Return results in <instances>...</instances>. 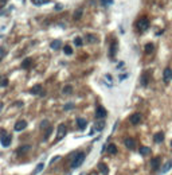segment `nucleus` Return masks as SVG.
Wrapping results in <instances>:
<instances>
[{"instance_id": "8", "label": "nucleus", "mask_w": 172, "mask_h": 175, "mask_svg": "<svg viewBox=\"0 0 172 175\" xmlns=\"http://www.w3.org/2000/svg\"><path fill=\"white\" fill-rule=\"evenodd\" d=\"M106 109L104 108V106H97L96 109V117L97 119H104V117H106Z\"/></svg>"}, {"instance_id": "18", "label": "nucleus", "mask_w": 172, "mask_h": 175, "mask_svg": "<svg viewBox=\"0 0 172 175\" xmlns=\"http://www.w3.org/2000/svg\"><path fill=\"white\" fill-rule=\"evenodd\" d=\"M62 47V42L59 41V39H57V41L51 42V49L53 50H59Z\"/></svg>"}, {"instance_id": "32", "label": "nucleus", "mask_w": 172, "mask_h": 175, "mask_svg": "<svg viewBox=\"0 0 172 175\" xmlns=\"http://www.w3.org/2000/svg\"><path fill=\"white\" fill-rule=\"evenodd\" d=\"M141 85H143V86L148 85V77L147 76H143V78H141Z\"/></svg>"}, {"instance_id": "37", "label": "nucleus", "mask_w": 172, "mask_h": 175, "mask_svg": "<svg viewBox=\"0 0 172 175\" xmlns=\"http://www.w3.org/2000/svg\"><path fill=\"white\" fill-rule=\"evenodd\" d=\"M6 3H7V0H0V8H3L6 6Z\"/></svg>"}, {"instance_id": "28", "label": "nucleus", "mask_w": 172, "mask_h": 175, "mask_svg": "<svg viewBox=\"0 0 172 175\" xmlns=\"http://www.w3.org/2000/svg\"><path fill=\"white\" fill-rule=\"evenodd\" d=\"M43 168H44V164H43V163H39L38 166H36V168L34 170V172H32V175H36L39 171H42V170H43Z\"/></svg>"}, {"instance_id": "2", "label": "nucleus", "mask_w": 172, "mask_h": 175, "mask_svg": "<svg viewBox=\"0 0 172 175\" xmlns=\"http://www.w3.org/2000/svg\"><path fill=\"white\" fill-rule=\"evenodd\" d=\"M85 152H79V154L75 155V158H74V160L71 162V168H78V167L82 166V163H83L85 160Z\"/></svg>"}, {"instance_id": "40", "label": "nucleus", "mask_w": 172, "mask_h": 175, "mask_svg": "<svg viewBox=\"0 0 172 175\" xmlns=\"http://www.w3.org/2000/svg\"><path fill=\"white\" fill-rule=\"evenodd\" d=\"M171 147H172V141H171Z\"/></svg>"}, {"instance_id": "23", "label": "nucleus", "mask_w": 172, "mask_h": 175, "mask_svg": "<svg viewBox=\"0 0 172 175\" xmlns=\"http://www.w3.org/2000/svg\"><path fill=\"white\" fill-rule=\"evenodd\" d=\"M82 14H83V9L82 8H78L77 9L75 12H74V20H79V19H81V16H82Z\"/></svg>"}, {"instance_id": "6", "label": "nucleus", "mask_w": 172, "mask_h": 175, "mask_svg": "<svg viewBox=\"0 0 172 175\" xmlns=\"http://www.w3.org/2000/svg\"><path fill=\"white\" fill-rule=\"evenodd\" d=\"M171 79H172V69L167 67V69H164V71H163V81L165 82V84H169Z\"/></svg>"}, {"instance_id": "7", "label": "nucleus", "mask_w": 172, "mask_h": 175, "mask_svg": "<svg viewBox=\"0 0 172 175\" xmlns=\"http://www.w3.org/2000/svg\"><path fill=\"white\" fill-rule=\"evenodd\" d=\"M26 127H27V121L26 120H19L16 124H15V131L16 132H20V131H23V129H26Z\"/></svg>"}, {"instance_id": "27", "label": "nucleus", "mask_w": 172, "mask_h": 175, "mask_svg": "<svg viewBox=\"0 0 172 175\" xmlns=\"http://www.w3.org/2000/svg\"><path fill=\"white\" fill-rule=\"evenodd\" d=\"M86 38H88V42H90V43H96V42L98 41L96 35H91V34H88L86 35Z\"/></svg>"}, {"instance_id": "25", "label": "nucleus", "mask_w": 172, "mask_h": 175, "mask_svg": "<svg viewBox=\"0 0 172 175\" xmlns=\"http://www.w3.org/2000/svg\"><path fill=\"white\" fill-rule=\"evenodd\" d=\"M71 92H73V86H71V85H66V86L62 89V93L63 94H71Z\"/></svg>"}, {"instance_id": "9", "label": "nucleus", "mask_w": 172, "mask_h": 175, "mask_svg": "<svg viewBox=\"0 0 172 175\" xmlns=\"http://www.w3.org/2000/svg\"><path fill=\"white\" fill-rule=\"evenodd\" d=\"M30 93H31V94H41V96H43L44 92L42 90L41 85H35V86H32L31 89H30Z\"/></svg>"}, {"instance_id": "16", "label": "nucleus", "mask_w": 172, "mask_h": 175, "mask_svg": "<svg viewBox=\"0 0 172 175\" xmlns=\"http://www.w3.org/2000/svg\"><path fill=\"white\" fill-rule=\"evenodd\" d=\"M104 127H105V122L102 121H98V122H96V125H94V129L93 131H91V133H93L94 131H102V129H104Z\"/></svg>"}, {"instance_id": "13", "label": "nucleus", "mask_w": 172, "mask_h": 175, "mask_svg": "<svg viewBox=\"0 0 172 175\" xmlns=\"http://www.w3.org/2000/svg\"><path fill=\"white\" fill-rule=\"evenodd\" d=\"M153 141L155 143H163L164 141V133L163 132H157V133L153 136Z\"/></svg>"}, {"instance_id": "33", "label": "nucleus", "mask_w": 172, "mask_h": 175, "mask_svg": "<svg viewBox=\"0 0 172 175\" xmlns=\"http://www.w3.org/2000/svg\"><path fill=\"white\" fill-rule=\"evenodd\" d=\"M4 55H6V50H4L3 47H0V62H1V59L4 58Z\"/></svg>"}, {"instance_id": "12", "label": "nucleus", "mask_w": 172, "mask_h": 175, "mask_svg": "<svg viewBox=\"0 0 172 175\" xmlns=\"http://www.w3.org/2000/svg\"><path fill=\"white\" fill-rule=\"evenodd\" d=\"M77 125H78L79 129H85L86 125H88V121L85 119H82V117H79V119H77Z\"/></svg>"}, {"instance_id": "36", "label": "nucleus", "mask_w": 172, "mask_h": 175, "mask_svg": "<svg viewBox=\"0 0 172 175\" xmlns=\"http://www.w3.org/2000/svg\"><path fill=\"white\" fill-rule=\"evenodd\" d=\"M0 85H1V86H7V85H8V79L4 78L3 81H1V84H0Z\"/></svg>"}, {"instance_id": "20", "label": "nucleus", "mask_w": 172, "mask_h": 175, "mask_svg": "<svg viewBox=\"0 0 172 175\" xmlns=\"http://www.w3.org/2000/svg\"><path fill=\"white\" fill-rule=\"evenodd\" d=\"M153 43H147L145 47H144V51H145V54H151V52H153Z\"/></svg>"}, {"instance_id": "19", "label": "nucleus", "mask_w": 172, "mask_h": 175, "mask_svg": "<svg viewBox=\"0 0 172 175\" xmlns=\"http://www.w3.org/2000/svg\"><path fill=\"white\" fill-rule=\"evenodd\" d=\"M32 63V59L31 58H26L23 62H22V69H28Z\"/></svg>"}, {"instance_id": "31", "label": "nucleus", "mask_w": 172, "mask_h": 175, "mask_svg": "<svg viewBox=\"0 0 172 175\" xmlns=\"http://www.w3.org/2000/svg\"><path fill=\"white\" fill-rule=\"evenodd\" d=\"M41 128L42 129H44V128H49V121H47V120H43V121L41 122Z\"/></svg>"}, {"instance_id": "29", "label": "nucleus", "mask_w": 172, "mask_h": 175, "mask_svg": "<svg viewBox=\"0 0 172 175\" xmlns=\"http://www.w3.org/2000/svg\"><path fill=\"white\" fill-rule=\"evenodd\" d=\"M51 132H53V128H51V127H49V128L46 129V132H44L43 139H44V140H49V137H50V135H51Z\"/></svg>"}, {"instance_id": "22", "label": "nucleus", "mask_w": 172, "mask_h": 175, "mask_svg": "<svg viewBox=\"0 0 172 175\" xmlns=\"http://www.w3.org/2000/svg\"><path fill=\"white\" fill-rule=\"evenodd\" d=\"M30 148H31V147H30V146H23V147H19V148L16 149V152H18V155L26 154V151H30Z\"/></svg>"}, {"instance_id": "35", "label": "nucleus", "mask_w": 172, "mask_h": 175, "mask_svg": "<svg viewBox=\"0 0 172 175\" xmlns=\"http://www.w3.org/2000/svg\"><path fill=\"white\" fill-rule=\"evenodd\" d=\"M74 44H75V46H82V39L81 38H75L74 39Z\"/></svg>"}, {"instance_id": "30", "label": "nucleus", "mask_w": 172, "mask_h": 175, "mask_svg": "<svg viewBox=\"0 0 172 175\" xmlns=\"http://www.w3.org/2000/svg\"><path fill=\"white\" fill-rule=\"evenodd\" d=\"M63 51H65V54H66V55H71V54H73V49H71L70 46H65Z\"/></svg>"}, {"instance_id": "34", "label": "nucleus", "mask_w": 172, "mask_h": 175, "mask_svg": "<svg viewBox=\"0 0 172 175\" xmlns=\"http://www.w3.org/2000/svg\"><path fill=\"white\" fill-rule=\"evenodd\" d=\"M74 108V104H71V102H70V104H66V105H65V111H70V109H73Z\"/></svg>"}, {"instance_id": "39", "label": "nucleus", "mask_w": 172, "mask_h": 175, "mask_svg": "<svg viewBox=\"0 0 172 175\" xmlns=\"http://www.w3.org/2000/svg\"><path fill=\"white\" fill-rule=\"evenodd\" d=\"M57 9H62V6H61V4H57Z\"/></svg>"}, {"instance_id": "4", "label": "nucleus", "mask_w": 172, "mask_h": 175, "mask_svg": "<svg viewBox=\"0 0 172 175\" xmlns=\"http://www.w3.org/2000/svg\"><path fill=\"white\" fill-rule=\"evenodd\" d=\"M67 132V128L65 124H59L58 125V132H57V141H59L61 139H63L65 135H66Z\"/></svg>"}, {"instance_id": "24", "label": "nucleus", "mask_w": 172, "mask_h": 175, "mask_svg": "<svg viewBox=\"0 0 172 175\" xmlns=\"http://www.w3.org/2000/svg\"><path fill=\"white\" fill-rule=\"evenodd\" d=\"M31 3L34 6H43V4L50 3V0H31Z\"/></svg>"}, {"instance_id": "21", "label": "nucleus", "mask_w": 172, "mask_h": 175, "mask_svg": "<svg viewBox=\"0 0 172 175\" xmlns=\"http://www.w3.org/2000/svg\"><path fill=\"white\" fill-rule=\"evenodd\" d=\"M172 168V160H169L168 162V163H167V164H164V166H163V168H161V174H165V172L167 171H169V170H171Z\"/></svg>"}, {"instance_id": "10", "label": "nucleus", "mask_w": 172, "mask_h": 175, "mask_svg": "<svg viewBox=\"0 0 172 175\" xmlns=\"http://www.w3.org/2000/svg\"><path fill=\"white\" fill-rule=\"evenodd\" d=\"M124 144H125L126 148H129V149H134V147H136V141H134L132 137H126V139L124 140Z\"/></svg>"}, {"instance_id": "17", "label": "nucleus", "mask_w": 172, "mask_h": 175, "mask_svg": "<svg viewBox=\"0 0 172 175\" xmlns=\"http://www.w3.org/2000/svg\"><path fill=\"white\" fill-rule=\"evenodd\" d=\"M139 151H140V154L143 155V156H148L149 154H151V148H149V147H140V149H139Z\"/></svg>"}, {"instance_id": "15", "label": "nucleus", "mask_w": 172, "mask_h": 175, "mask_svg": "<svg viewBox=\"0 0 172 175\" xmlns=\"http://www.w3.org/2000/svg\"><path fill=\"white\" fill-rule=\"evenodd\" d=\"M116 51H117V42L113 41L110 44V51H109V55L110 57H114L116 55Z\"/></svg>"}, {"instance_id": "3", "label": "nucleus", "mask_w": 172, "mask_h": 175, "mask_svg": "<svg viewBox=\"0 0 172 175\" xmlns=\"http://www.w3.org/2000/svg\"><path fill=\"white\" fill-rule=\"evenodd\" d=\"M11 140H12V136L11 135H7L4 129H1L0 132V141H1V146L3 147H8L11 144Z\"/></svg>"}, {"instance_id": "1", "label": "nucleus", "mask_w": 172, "mask_h": 175, "mask_svg": "<svg viewBox=\"0 0 172 175\" xmlns=\"http://www.w3.org/2000/svg\"><path fill=\"white\" fill-rule=\"evenodd\" d=\"M136 27L140 32H145L149 28V20L147 19V18H140L136 23Z\"/></svg>"}, {"instance_id": "38", "label": "nucleus", "mask_w": 172, "mask_h": 175, "mask_svg": "<svg viewBox=\"0 0 172 175\" xmlns=\"http://www.w3.org/2000/svg\"><path fill=\"white\" fill-rule=\"evenodd\" d=\"M58 159H59V156H55V158H53V159H51V163H54V162H55V160H58Z\"/></svg>"}, {"instance_id": "5", "label": "nucleus", "mask_w": 172, "mask_h": 175, "mask_svg": "<svg viewBox=\"0 0 172 175\" xmlns=\"http://www.w3.org/2000/svg\"><path fill=\"white\" fill-rule=\"evenodd\" d=\"M141 120H143V116H141V113H133L131 117H129V121H131V124H133V125L140 124Z\"/></svg>"}, {"instance_id": "26", "label": "nucleus", "mask_w": 172, "mask_h": 175, "mask_svg": "<svg viewBox=\"0 0 172 175\" xmlns=\"http://www.w3.org/2000/svg\"><path fill=\"white\" fill-rule=\"evenodd\" d=\"M108 152L110 155H116L117 154V147L114 146V144H109L108 146Z\"/></svg>"}, {"instance_id": "11", "label": "nucleus", "mask_w": 172, "mask_h": 175, "mask_svg": "<svg viewBox=\"0 0 172 175\" xmlns=\"http://www.w3.org/2000/svg\"><path fill=\"white\" fill-rule=\"evenodd\" d=\"M98 170H99V172H101L102 175H108L109 174V167L106 166L105 163H99L98 164Z\"/></svg>"}, {"instance_id": "14", "label": "nucleus", "mask_w": 172, "mask_h": 175, "mask_svg": "<svg viewBox=\"0 0 172 175\" xmlns=\"http://www.w3.org/2000/svg\"><path fill=\"white\" fill-rule=\"evenodd\" d=\"M160 156H156V158H153L152 159V162H151V166H152V168L153 170H156V168H159V166H160Z\"/></svg>"}]
</instances>
